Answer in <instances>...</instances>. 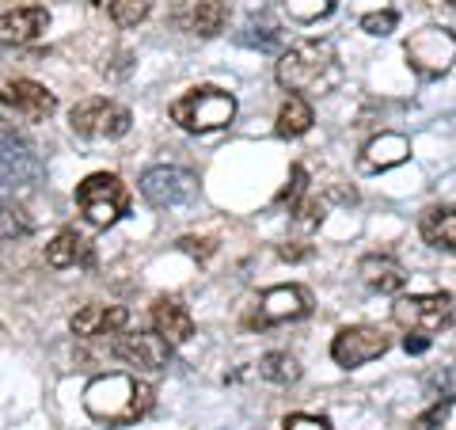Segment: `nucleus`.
Segmentation results:
<instances>
[{
  "mask_svg": "<svg viewBox=\"0 0 456 430\" xmlns=\"http://www.w3.org/2000/svg\"><path fill=\"white\" fill-rule=\"evenodd\" d=\"M171 119L187 134H213V130H224L236 119V99L232 92L202 84V88H191L183 99L171 103Z\"/></svg>",
  "mask_w": 456,
  "mask_h": 430,
  "instance_id": "obj_3",
  "label": "nucleus"
},
{
  "mask_svg": "<svg viewBox=\"0 0 456 430\" xmlns=\"http://www.w3.org/2000/svg\"><path fill=\"white\" fill-rule=\"evenodd\" d=\"M411 156V141L403 134H377L362 153V168L365 171H388L395 164H403Z\"/></svg>",
  "mask_w": 456,
  "mask_h": 430,
  "instance_id": "obj_18",
  "label": "nucleus"
},
{
  "mask_svg": "<svg viewBox=\"0 0 456 430\" xmlns=\"http://www.w3.org/2000/svg\"><path fill=\"white\" fill-rule=\"evenodd\" d=\"M130 324V312L122 305H84L80 312H73V335L80 339H95V335H118L122 327Z\"/></svg>",
  "mask_w": 456,
  "mask_h": 430,
  "instance_id": "obj_15",
  "label": "nucleus"
},
{
  "mask_svg": "<svg viewBox=\"0 0 456 430\" xmlns=\"http://www.w3.org/2000/svg\"><path fill=\"white\" fill-rule=\"evenodd\" d=\"M335 12V0H285V16L297 23H316Z\"/></svg>",
  "mask_w": 456,
  "mask_h": 430,
  "instance_id": "obj_25",
  "label": "nucleus"
},
{
  "mask_svg": "<svg viewBox=\"0 0 456 430\" xmlns=\"http://www.w3.org/2000/svg\"><path fill=\"white\" fill-rule=\"evenodd\" d=\"M297 225L305 228V233H312V228H320L323 225V203H316V198H305V203H297Z\"/></svg>",
  "mask_w": 456,
  "mask_h": 430,
  "instance_id": "obj_30",
  "label": "nucleus"
},
{
  "mask_svg": "<svg viewBox=\"0 0 456 430\" xmlns=\"http://www.w3.org/2000/svg\"><path fill=\"white\" fill-rule=\"evenodd\" d=\"M248 46H259V50H274L278 42H281V27L270 20V16H255L248 23V35H244Z\"/></svg>",
  "mask_w": 456,
  "mask_h": 430,
  "instance_id": "obj_26",
  "label": "nucleus"
},
{
  "mask_svg": "<svg viewBox=\"0 0 456 430\" xmlns=\"http://www.w3.org/2000/svg\"><path fill=\"white\" fill-rule=\"evenodd\" d=\"M77 206L95 228H110L130 213V191L114 171H95L77 187Z\"/></svg>",
  "mask_w": 456,
  "mask_h": 430,
  "instance_id": "obj_4",
  "label": "nucleus"
},
{
  "mask_svg": "<svg viewBox=\"0 0 456 430\" xmlns=\"http://www.w3.org/2000/svg\"><path fill=\"white\" fill-rule=\"evenodd\" d=\"M69 126L80 137H122V134H130L134 114L122 103H110V99H84L69 114Z\"/></svg>",
  "mask_w": 456,
  "mask_h": 430,
  "instance_id": "obj_8",
  "label": "nucleus"
},
{
  "mask_svg": "<svg viewBox=\"0 0 456 430\" xmlns=\"http://www.w3.org/2000/svg\"><path fill=\"white\" fill-rule=\"evenodd\" d=\"M422 240L430 248H445L456 252V206H437V210H426L422 218Z\"/></svg>",
  "mask_w": 456,
  "mask_h": 430,
  "instance_id": "obj_20",
  "label": "nucleus"
},
{
  "mask_svg": "<svg viewBox=\"0 0 456 430\" xmlns=\"http://www.w3.org/2000/svg\"><path fill=\"white\" fill-rule=\"evenodd\" d=\"M305 187H308V171L297 164L293 171H289V187H281V194H278V206H285L289 203V210L301 203V194H305Z\"/></svg>",
  "mask_w": 456,
  "mask_h": 430,
  "instance_id": "obj_29",
  "label": "nucleus"
},
{
  "mask_svg": "<svg viewBox=\"0 0 456 430\" xmlns=\"http://www.w3.org/2000/svg\"><path fill=\"white\" fill-rule=\"evenodd\" d=\"M156 404V389L130 374H99L84 389V411L103 426H134Z\"/></svg>",
  "mask_w": 456,
  "mask_h": 430,
  "instance_id": "obj_1",
  "label": "nucleus"
},
{
  "mask_svg": "<svg viewBox=\"0 0 456 430\" xmlns=\"http://www.w3.org/2000/svg\"><path fill=\"white\" fill-rule=\"evenodd\" d=\"M46 27H50L46 8H38V4L12 8L0 16V46H27V42H35Z\"/></svg>",
  "mask_w": 456,
  "mask_h": 430,
  "instance_id": "obj_14",
  "label": "nucleus"
},
{
  "mask_svg": "<svg viewBox=\"0 0 456 430\" xmlns=\"http://www.w3.org/2000/svg\"><path fill=\"white\" fill-rule=\"evenodd\" d=\"M285 430H331V419L327 415H305V411H293L285 415Z\"/></svg>",
  "mask_w": 456,
  "mask_h": 430,
  "instance_id": "obj_32",
  "label": "nucleus"
},
{
  "mask_svg": "<svg viewBox=\"0 0 456 430\" xmlns=\"http://www.w3.org/2000/svg\"><path fill=\"white\" fill-rule=\"evenodd\" d=\"M395 23H399V16H395L392 8H384V12H369V16H362V31H365V35L384 38V35H392V31H395Z\"/></svg>",
  "mask_w": 456,
  "mask_h": 430,
  "instance_id": "obj_28",
  "label": "nucleus"
},
{
  "mask_svg": "<svg viewBox=\"0 0 456 430\" xmlns=\"http://www.w3.org/2000/svg\"><path fill=\"white\" fill-rule=\"evenodd\" d=\"M312 312V297L301 285H274L266 290L259 301V312L248 320V327H270V324H289V320H305Z\"/></svg>",
  "mask_w": 456,
  "mask_h": 430,
  "instance_id": "obj_12",
  "label": "nucleus"
},
{
  "mask_svg": "<svg viewBox=\"0 0 456 430\" xmlns=\"http://www.w3.org/2000/svg\"><path fill=\"white\" fill-rule=\"evenodd\" d=\"M403 57L411 65V73H419L422 80L445 77L456 62V35L445 27H422L403 42Z\"/></svg>",
  "mask_w": 456,
  "mask_h": 430,
  "instance_id": "obj_5",
  "label": "nucleus"
},
{
  "mask_svg": "<svg viewBox=\"0 0 456 430\" xmlns=\"http://www.w3.org/2000/svg\"><path fill=\"white\" fill-rule=\"evenodd\" d=\"M35 221L27 218V210L16 203H0V240H20V236H31Z\"/></svg>",
  "mask_w": 456,
  "mask_h": 430,
  "instance_id": "obj_24",
  "label": "nucleus"
},
{
  "mask_svg": "<svg viewBox=\"0 0 456 430\" xmlns=\"http://www.w3.org/2000/svg\"><path fill=\"white\" fill-rule=\"evenodd\" d=\"M278 255H281V260H289V263H301V260H308V255H312V248H305V244H281Z\"/></svg>",
  "mask_w": 456,
  "mask_h": 430,
  "instance_id": "obj_35",
  "label": "nucleus"
},
{
  "mask_svg": "<svg viewBox=\"0 0 456 430\" xmlns=\"http://www.w3.org/2000/svg\"><path fill=\"white\" fill-rule=\"evenodd\" d=\"M152 332L164 335L171 347H179V343H187L194 335V317L179 297H156L152 301Z\"/></svg>",
  "mask_w": 456,
  "mask_h": 430,
  "instance_id": "obj_16",
  "label": "nucleus"
},
{
  "mask_svg": "<svg viewBox=\"0 0 456 430\" xmlns=\"http://www.w3.org/2000/svg\"><path fill=\"white\" fill-rule=\"evenodd\" d=\"M259 377L270 385H293V381H301V362L285 351H270L259 362Z\"/></svg>",
  "mask_w": 456,
  "mask_h": 430,
  "instance_id": "obj_23",
  "label": "nucleus"
},
{
  "mask_svg": "<svg viewBox=\"0 0 456 430\" xmlns=\"http://www.w3.org/2000/svg\"><path fill=\"white\" fill-rule=\"evenodd\" d=\"M449 4H456V0H449Z\"/></svg>",
  "mask_w": 456,
  "mask_h": 430,
  "instance_id": "obj_36",
  "label": "nucleus"
},
{
  "mask_svg": "<svg viewBox=\"0 0 456 430\" xmlns=\"http://www.w3.org/2000/svg\"><path fill=\"white\" fill-rule=\"evenodd\" d=\"M316 114H312V103L305 95H289L278 111V137H301L312 130Z\"/></svg>",
  "mask_w": 456,
  "mask_h": 430,
  "instance_id": "obj_21",
  "label": "nucleus"
},
{
  "mask_svg": "<svg viewBox=\"0 0 456 430\" xmlns=\"http://www.w3.org/2000/svg\"><path fill=\"white\" fill-rule=\"evenodd\" d=\"M224 23H228V4L224 0H198L194 12H191V31L202 35V38L221 35Z\"/></svg>",
  "mask_w": 456,
  "mask_h": 430,
  "instance_id": "obj_22",
  "label": "nucleus"
},
{
  "mask_svg": "<svg viewBox=\"0 0 456 430\" xmlns=\"http://www.w3.org/2000/svg\"><path fill=\"white\" fill-rule=\"evenodd\" d=\"M388 347H392L388 332H380L373 324H354V327H342L331 339V358L342 369H358L365 362H373V358H380Z\"/></svg>",
  "mask_w": 456,
  "mask_h": 430,
  "instance_id": "obj_9",
  "label": "nucleus"
},
{
  "mask_svg": "<svg viewBox=\"0 0 456 430\" xmlns=\"http://www.w3.org/2000/svg\"><path fill=\"white\" fill-rule=\"evenodd\" d=\"M449 408H452V396H441L430 411H422L419 419H415V430H437L441 423L449 419Z\"/></svg>",
  "mask_w": 456,
  "mask_h": 430,
  "instance_id": "obj_31",
  "label": "nucleus"
},
{
  "mask_svg": "<svg viewBox=\"0 0 456 430\" xmlns=\"http://www.w3.org/2000/svg\"><path fill=\"white\" fill-rule=\"evenodd\" d=\"M198 194V179L191 176V171L183 168H149L145 176H141V198H145L149 206L156 210H171V206H183L191 203V198Z\"/></svg>",
  "mask_w": 456,
  "mask_h": 430,
  "instance_id": "obj_10",
  "label": "nucleus"
},
{
  "mask_svg": "<svg viewBox=\"0 0 456 430\" xmlns=\"http://www.w3.org/2000/svg\"><path fill=\"white\" fill-rule=\"evenodd\" d=\"M392 320L403 332H441L452 320V297L449 294H411L392 305Z\"/></svg>",
  "mask_w": 456,
  "mask_h": 430,
  "instance_id": "obj_7",
  "label": "nucleus"
},
{
  "mask_svg": "<svg viewBox=\"0 0 456 430\" xmlns=\"http://www.w3.org/2000/svg\"><path fill=\"white\" fill-rule=\"evenodd\" d=\"M46 263L65 270V267H88L92 263V244L84 240L77 228H61L50 244H46Z\"/></svg>",
  "mask_w": 456,
  "mask_h": 430,
  "instance_id": "obj_19",
  "label": "nucleus"
},
{
  "mask_svg": "<svg viewBox=\"0 0 456 430\" xmlns=\"http://www.w3.org/2000/svg\"><path fill=\"white\" fill-rule=\"evenodd\" d=\"M179 252L194 255V260H209V255L217 252V244H213V240H198V236H183L179 240Z\"/></svg>",
  "mask_w": 456,
  "mask_h": 430,
  "instance_id": "obj_33",
  "label": "nucleus"
},
{
  "mask_svg": "<svg viewBox=\"0 0 456 430\" xmlns=\"http://www.w3.org/2000/svg\"><path fill=\"white\" fill-rule=\"evenodd\" d=\"M114 354H118L122 362L137 366V369H149V374H156V369L167 366L171 343L164 335H156V332H126L118 343H114Z\"/></svg>",
  "mask_w": 456,
  "mask_h": 430,
  "instance_id": "obj_13",
  "label": "nucleus"
},
{
  "mask_svg": "<svg viewBox=\"0 0 456 430\" xmlns=\"http://www.w3.org/2000/svg\"><path fill=\"white\" fill-rule=\"evenodd\" d=\"M42 179L38 153L20 137H0V203H16Z\"/></svg>",
  "mask_w": 456,
  "mask_h": 430,
  "instance_id": "obj_6",
  "label": "nucleus"
},
{
  "mask_svg": "<svg viewBox=\"0 0 456 430\" xmlns=\"http://www.w3.org/2000/svg\"><path fill=\"white\" fill-rule=\"evenodd\" d=\"M152 12V0H110V20L118 27H137L145 23Z\"/></svg>",
  "mask_w": 456,
  "mask_h": 430,
  "instance_id": "obj_27",
  "label": "nucleus"
},
{
  "mask_svg": "<svg viewBox=\"0 0 456 430\" xmlns=\"http://www.w3.org/2000/svg\"><path fill=\"white\" fill-rule=\"evenodd\" d=\"M0 107L12 111L23 122H42L57 111V95L38 80H8L0 88Z\"/></svg>",
  "mask_w": 456,
  "mask_h": 430,
  "instance_id": "obj_11",
  "label": "nucleus"
},
{
  "mask_svg": "<svg viewBox=\"0 0 456 430\" xmlns=\"http://www.w3.org/2000/svg\"><path fill=\"white\" fill-rule=\"evenodd\" d=\"M278 84L285 92H312L335 77V50L327 42H297L278 57Z\"/></svg>",
  "mask_w": 456,
  "mask_h": 430,
  "instance_id": "obj_2",
  "label": "nucleus"
},
{
  "mask_svg": "<svg viewBox=\"0 0 456 430\" xmlns=\"http://www.w3.org/2000/svg\"><path fill=\"white\" fill-rule=\"evenodd\" d=\"M358 275L369 290H377V294H399L407 285V270L399 267L392 255H365L358 263Z\"/></svg>",
  "mask_w": 456,
  "mask_h": 430,
  "instance_id": "obj_17",
  "label": "nucleus"
},
{
  "mask_svg": "<svg viewBox=\"0 0 456 430\" xmlns=\"http://www.w3.org/2000/svg\"><path fill=\"white\" fill-rule=\"evenodd\" d=\"M403 351L407 354H426V351H430V335H426V332H407L403 335Z\"/></svg>",
  "mask_w": 456,
  "mask_h": 430,
  "instance_id": "obj_34",
  "label": "nucleus"
}]
</instances>
